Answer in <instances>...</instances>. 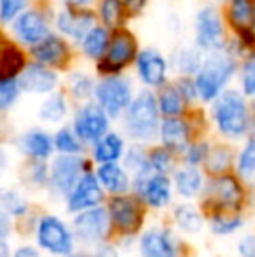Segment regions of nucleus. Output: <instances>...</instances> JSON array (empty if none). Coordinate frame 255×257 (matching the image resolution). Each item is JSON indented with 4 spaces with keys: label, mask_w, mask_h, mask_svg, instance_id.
<instances>
[{
    "label": "nucleus",
    "mask_w": 255,
    "mask_h": 257,
    "mask_svg": "<svg viewBox=\"0 0 255 257\" xmlns=\"http://www.w3.org/2000/svg\"><path fill=\"white\" fill-rule=\"evenodd\" d=\"M138 74L149 86H161L166 79V61L157 51L145 49L138 56Z\"/></svg>",
    "instance_id": "obj_17"
},
{
    "label": "nucleus",
    "mask_w": 255,
    "mask_h": 257,
    "mask_svg": "<svg viewBox=\"0 0 255 257\" xmlns=\"http://www.w3.org/2000/svg\"><path fill=\"white\" fill-rule=\"evenodd\" d=\"M84 161L77 156H60L55 159L51 168V186L56 193L70 194L75 184L81 179Z\"/></svg>",
    "instance_id": "obj_9"
},
{
    "label": "nucleus",
    "mask_w": 255,
    "mask_h": 257,
    "mask_svg": "<svg viewBox=\"0 0 255 257\" xmlns=\"http://www.w3.org/2000/svg\"><path fill=\"white\" fill-rule=\"evenodd\" d=\"M96 257H117V250L110 245H100L96 248Z\"/></svg>",
    "instance_id": "obj_47"
},
{
    "label": "nucleus",
    "mask_w": 255,
    "mask_h": 257,
    "mask_svg": "<svg viewBox=\"0 0 255 257\" xmlns=\"http://www.w3.org/2000/svg\"><path fill=\"white\" fill-rule=\"evenodd\" d=\"M7 166V158H6V153H4L2 149H0V172H2L4 168Z\"/></svg>",
    "instance_id": "obj_51"
},
{
    "label": "nucleus",
    "mask_w": 255,
    "mask_h": 257,
    "mask_svg": "<svg viewBox=\"0 0 255 257\" xmlns=\"http://www.w3.org/2000/svg\"><path fill=\"white\" fill-rule=\"evenodd\" d=\"M175 220L180 226V229L187 231V233H197L203 227V219H201L199 212L194 208L192 205H180L175 210Z\"/></svg>",
    "instance_id": "obj_30"
},
{
    "label": "nucleus",
    "mask_w": 255,
    "mask_h": 257,
    "mask_svg": "<svg viewBox=\"0 0 255 257\" xmlns=\"http://www.w3.org/2000/svg\"><path fill=\"white\" fill-rule=\"evenodd\" d=\"M175 184L182 196H196L201 189V175L196 168H184L175 175Z\"/></svg>",
    "instance_id": "obj_28"
},
{
    "label": "nucleus",
    "mask_w": 255,
    "mask_h": 257,
    "mask_svg": "<svg viewBox=\"0 0 255 257\" xmlns=\"http://www.w3.org/2000/svg\"><path fill=\"white\" fill-rule=\"evenodd\" d=\"M241 219L239 217H225L224 213H217L211 219V229L218 234H231L241 226Z\"/></svg>",
    "instance_id": "obj_35"
},
{
    "label": "nucleus",
    "mask_w": 255,
    "mask_h": 257,
    "mask_svg": "<svg viewBox=\"0 0 255 257\" xmlns=\"http://www.w3.org/2000/svg\"><path fill=\"white\" fill-rule=\"evenodd\" d=\"M208 194V200L220 208H236L241 201V189L232 177H222L211 182Z\"/></svg>",
    "instance_id": "obj_20"
},
{
    "label": "nucleus",
    "mask_w": 255,
    "mask_h": 257,
    "mask_svg": "<svg viewBox=\"0 0 255 257\" xmlns=\"http://www.w3.org/2000/svg\"><path fill=\"white\" fill-rule=\"evenodd\" d=\"M100 14L107 27L116 28L124 20V7L121 0H102L100 4Z\"/></svg>",
    "instance_id": "obj_32"
},
{
    "label": "nucleus",
    "mask_w": 255,
    "mask_h": 257,
    "mask_svg": "<svg viewBox=\"0 0 255 257\" xmlns=\"http://www.w3.org/2000/svg\"><path fill=\"white\" fill-rule=\"evenodd\" d=\"M55 146H56V149L62 151L65 154H77L79 151H81V144H79L77 137H75L68 128H63L56 133Z\"/></svg>",
    "instance_id": "obj_34"
},
{
    "label": "nucleus",
    "mask_w": 255,
    "mask_h": 257,
    "mask_svg": "<svg viewBox=\"0 0 255 257\" xmlns=\"http://www.w3.org/2000/svg\"><path fill=\"white\" fill-rule=\"evenodd\" d=\"M67 115V102L62 93L53 95L42 103L41 107V117L49 122H58Z\"/></svg>",
    "instance_id": "obj_31"
},
{
    "label": "nucleus",
    "mask_w": 255,
    "mask_h": 257,
    "mask_svg": "<svg viewBox=\"0 0 255 257\" xmlns=\"http://www.w3.org/2000/svg\"><path fill=\"white\" fill-rule=\"evenodd\" d=\"M109 32L102 27H93L91 30L88 32L84 39H82V48H84V53L91 58H100L103 53L109 48Z\"/></svg>",
    "instance_id": "obj_27"
},
{
    "label": "nucleus",
    "mask_w": 255,
    "mask_h": 257,
    "mask_svg": "<svg viewBox=\"0 0 255 257\" xmlns=\"http://www.w3.org/2000/svg\"><path fill=\"white\" fill-rule=\"evenodd\" d=\"M229 18L234 28L241 35V41L245 44H252L253 42V7L252 0H232L231 9H229Z\"/></svg>",
    "instance_id": "obj_21"
},
{
    "label": "nucleus",
    "mask_w": 255,
    "mask_h": 257,
    "mask_svg": "<svg viewBox=\"0 0 255 257\" xmlns=\"http://www.w3.org/2000/svg\"><path fill=\"white\" fill-rule=\"evenodd\" d=\"M196 42L201 49L206 51H217L224 46V28L220 16L211 7H204L197 13Z\"/></svg>",
    "instance_id": "obj_8"
},
{
    "label": "nucleus",
    "mask_w": 255,
    "mask_h": 257,
    "mask_svg": "<svg viewBox=\"0 0 255 257\" xmlns=\"http://www.w3.org/2000/svg\"><path fill=\"white\" fill-rule=\"evenodd\" d=\"M68 257H88V255H84V254H74V255H68Z\"/></svg>",
    "instance_id": "obj_53"
},
{
    "label": "nucleus",
    "mask_w": 255,
    "mask_h": 257,
    "mask_svg": "<svg viewBox=\"0 0 255 257\" xmlns=\"http://www.w3.org/2000/svg\"><path fill=\"white\" fill-rule=\"evenodd\" d=\"M213 117L218 130L231 139L245 135L250 124L248 107L241 95L236 91H225L215 98Z\"/></svg>",
    "instance_id": "obj_2"
},
{
    "label": "nucleus",
    "mask_w": 255,
    "mask_h": 257,
    "mask_svg": "<svg viewBox=\"0 0 255 257\" xmlns=\"http://www.w3.org/2000/svg\"><path fill=\"white\" fill-rule=\"evenodd\" d=\"M98 180L110 193H124L129 187L126 172L121 166H117L116 163H107V165L100 166Z\"/></svg>",
    "instance_id": "obj_24"
},
{
    "label": "nucleus",
    "mask_w": 255,
    "mask_h": 257,
    "mask_svg": "<svg viewBox=\"0 0 255 257\" xmlns=\"http://www.w3.org/2000/svg\"><path fill=\"white\" fill-rule=\"evenodd\" d=\"M32 54L42 67L58 68H63L67 65L68 58H70L67 44L60 37H55V35H48L44 41L35 44L34 49H32Z\"/></svg>",
    "instance_id": "obj_14"
},
{
    "label": "nucleus",
    "mask_w": 255,
    "mask_h": 257,
    "mask_svg": "<svg viewBox=\"0 0 255 257\" xmlns=\"http://www.w3.org/2000/svg\"><path fill=\"white\" fill-rule=\"evenodd\" d=\"M170 153H168L166 149H156L152 154H150L149 158V166L150 170H154L156 173H163L168 172V168H170Z\"/></svg>",
    "instance_id": "obj_41"
},
{
    "label": "nucleus",
    "mask_w": 255,
    "mask_h": 257,
    "mask_svg": "<svg viewBox=\"0 0 255 257\" xmlns=\"http://www.w3.org/2000/svg\"><path fill=\"white\" fill-rule=\"evenodd\" d=\"M75 135L84 142H98L105 137L109 130V119L107 114L95 103L82 107L75 115Z\"/></svg>",
    "instance_id": "obj_7"
},
{
    "label": "nucleus",
    "mask_w": 255,
    "mask_h": 257,
    "mask_svg": "<svg viewBox=\"0 0 255 257\" xmlns=\"http://www.w3.org/2000/svg\"><path fill=\"white\" fill-rule=\"evenodd\" d=\"M74 229L81 240L100 241L109 231V215L103 208H89L79 213L74 220Z\"/></svg>",
    "instance_id": "obj_11"
},
{
    "label": "nucleus",
    "mask_w": 255,
    "mask_h": 257,
    "mask_svg": "<svg viewBox=\"0 0 255 257\" xmlns=\"http://www.w3.org/2000/svg\"><path fill=\"white\" fill-rule=\"evenodd\" d=\"M121 154H123V140L116 133H109V135H105L102 140L96 142L95 158L103 165L116 163L121 158Z\"/></svg>",
    "instance_id": "obj_26"
},
{
    "label": "nucleus",
    "mask_w": 255,
    "mask_h": 257,
    "mask_svg": "<svg viewBox=\"0 0 255 257\" xmlns=\"http://www.w3.org/2000/svg\"><path fill=\"white\" fill-rule=\"evenodd\" d=\"M14 32L16 35L27 44H39L48 37V21L39 11H27L18 16L16 23H14Z\"/></svg>",
    "instance_id": "obj_13"
},
{
    "label": "nucleus",
    "mask_w": 255,
    "mask_h": 257,
    "mask_svg": "<svg viewBox=\"0 0 255 257\" xmlns=\"http://www.w3.org/2000/svg\"><path fill=\"white\" fill-rule=\"evenodd\" d=\"M39 243L55 255H70L72 234L60 219L46 215L39 224Z\"/></svg>",
    "instance_id": "obj_6"
},
{
    "label": "nucleus",
    "mask_w": 255,
    "mask_h": 257,
    "mask_svg": "<svg viewBox=\"0 0 255 257\" xmlns=\"http://www.w3.org/2000/svg\"><path fill=\"white\" fill-rule=\"evenodd\" d=\"M25 68V56L21 49L0 32V81H14Z\"/></svg>",
    "instance_id": "obj_18"
},
{
    "label": "nucleus",
    "mask_w": 255,
    "mask_h": 257,
    "mask_svg": "<svg viewBox=\"0 0 255 257\" xmlns=\"http://www.w3.org/2000/svg\"><path fill=\"white\" fill-rule=\"evenodd\" d=\"M18 93L20 88L16 81H0V110H6L16 102Z\"/></svg>",
    "instance_id": "obj_38"
},
{
    "label": "nucleus",
    "mask_w": 255,
    "mask_h": 257,
    "mask_svg": "<svg viewBox=\"0 0 255 257\" xmlns=\"http://www.w3.org/2000/svg\"><path fill=\"white\" fill-rule=\"evenodd\" d=\"M138 186L140 191H142V196L152 206H157V208L168 205V201L171 198L170 179L166 175H163V173H156V175L147 177Z\"/></svg>",
    "instance_id": "obj_22"
},
{
    "label": "nucleus",
    "mask_w": 255,
    "mask_h": 257,
    "mask_svg": "<svg viewBox=\"0 0 255 257\" xmlns=\"http://www.w3.org/2000/svg\"><path fill=\"white\" fill-rule=\"evenodd\" d=\"M161 139L166 151H185L189 146V126L182 119L168 117L161 126Z\"/></svg>",
    "instance_id": "obj_23"
},
{
    "label": "nucleus",
    "mask_w": 255,
    "mask_h": 257,
    "mask_svg": "<svg viewBox=\"0 0 255 257\" xmlns=\"http://www.w3.org/2000/svg\"><path fill=\"white\" fill-rule=\"evenodd\" d=\"M177 65H178V70L185 72V74L197 72V70H199V67H201V56L196 51L187 49V51L178 54Z\"/></svg>",
    "instance_id": "obj_40"
},
{
    "label": "nucleus",
    "mask_w": 255,
    "mask_h": 257,
    "mask_svg": "<svg viewBox=\"0 0 255 257\" xmlns=\"http://www.w3.org/2000/svg\"><path fill=\"white\" fill-rule=\"evenodd\" d=\"M28 0H0V20L11 21L20 16Z\"/></svg>",
    "instance_id": "obj_39"
},
{
    "label": "nucleus",
    "mask_w": 255,
    "mask_h": 257,
    "mask_svg": "<svg viewBox=\"0 0 255 257\" xmlns=\"http://www.w3.org/2000/svg\"><path fill=\"white\" fill-rule=\"evenodd\" d=\"M21 147L28 156L35 159H46L53 151V142L49 139L48 133L39 132V130H34V132L27 133L21 140Z\"/></svg>",
    "instance_id": "obj_25"
},
{
    "label": "nucleus",
    "mask_w": 255,
    "mask_h": 257,
    "mask_svg": "<svg viewBox=\"0 0 255 257\" xmlns=\"http://www.w3.org/2000/svg\"><path fill=\"white\" fill-rule=\"evenodd\" d=\"M56 25L65 35L82 41L88 35V32L93 28V25H95V16L89 11L67 9L58 14Z\"/></svg>",
    "instance_id": "obj_15"
},
{
    "label": "nucleus",
    "mask_w": 255,
    "mask_h": 257,
    "mask_svg": "<svg viewBox=\"0 0 255 257\" xmlns=\"http://www.w3.org/2000/svg\"><path fill=\"white\" fill-rule=\"evenodd\" d=\"M103 200V191L95 175L86 173L79 179L75 187L68 194V210L81 212V210L95 208Z\"/></svg>",
    "instance_id": "obj_10"
},
{
    "label": "nucleus",
    "mask_w": 255,
    "mask_h": 257,
    "mask_svg": "<svg viewBox=\"0 0 255 257\" xmlns=\"http://www.w3.org/2000/svg\"><path fill=\"white\" fill-rule=\"evenodd\" d=\"M136 42L129 32H116L112 41L109 42V48L105 51V58L100 61V72L105 74H116L123 70L129 61L135 58Z\"/></svg>",
    "instance_id": "obj_5"
},
{
    "label": "nucleus",
    "mask_w": 255,
    "mask_h": 257,
    "mask_svg": "<svg viewBox=\"0 0 255 257\" xmlns=\"http://www.w3.org/2000/svg\"><path fill=\"white\" fill-rule=\"evenodd\" d=\"M239 173H241V177H252L253 173V168H255V146H253V140H250L248 144H246V147L243 149L241 156H239Z\"/></svg>",
    "instance_id": "obj_37"
},
{
    "label": "nucleus",
    "mask_w": 255,
    "mask_h": 257,
    "mask_svg": "<svg viewBox=\"0 0 255 257\" xmlns=\"http://www.w3.org/2000/svg\"><path fill=\"white\" fill-rule=\"evenodd\" d=\"M16 84L18 88H21L23 91L28 93H49L58 84V77L48 67L34 63L21 70L20 81Z\"/></svg>",
    "instance_id": "obj_12"
},
{
    "label": "nucleus",
    "mask_w": 255,
    "mask_h": 257,
    "mask_svg": "<svg viewBox=\"0 0 255 257\" xmlns=\"http://www.w3.org/2000/svg\"><path fill=\"white\" fill-rule=\"evenodd\" d=\"M236 63L229 54L215 53L201 63L197 70L194 88L196 95H199L204 102H211L220 95L225 82L234 74Z\"/></svg>",
    "instance_id": "obj_1"
},
{
    "label": "nucleus",
    "mask_w": 255,
    "mask_h": 257,
    "mask_svg": "<svg viewBox=\"0 0 255 257\" xmlns=\"http://www.w3.org/2000/svg\"><path fill=\"white\" fill-rule=\"evenodd\" d=\"M14 257H41L39 255V252L35 250L34 247H20L16 252H14Z\"/></svg>",
    "instance_id": "obj_49"
},
{
    "label": "nucleus",
    "mask_w": 255,
    "mask_h": 257,
    "mask_svg": "<svg viewBox=\"0 0 255 257\" xmlns=\"http://www.w3.org/2000/svg\"><path fill=\"white\" fill-rule=\"evenodd\" d=\"M98 107L105 114L117 117L131 103V84L123 77H107L95 88Z\"/></svg>",
    "instance_id": "obj_4"
},
{
    "label": "nucleus",
    "mask_w": 255,
    "mask_h": 257,
    "mask_svg": "<svg viewBox=\"0 0 255 257\" xmlns=\"http://www.w3.org/2000/svg\"><path fill=\"white\" fill-rule=\"evenodd\" d=\"M70 88L74 93L75 98H88L93 91H95V86L93 81L84 74H74L70 77Z\"/></svg>",
    "instance_id": "obj_36"
},
{
    "label": "nucleus",
    "mask_w": 255,
    "mask_h": 257,
    "mask_svg": "<svg viewBox=\"0 0 255 257\" xmlns=\"http://www.w3.org/2000/svg\"><path fill=\"white\" fill-rule=\"evenodd\" d=\"M121 4H123V7H126L129 13L136 14L145 7L147 0H121Z\"/></svg>",
    "instance_id": "obj_46"
},
{
    "label": "nucleus",
    "mask_w": 255,
    "mask_h": 257,
    "mask_svg": "<svg viewBox=\"0 0 255 257\" xmlns=\"http://www.w3.org/2000/svg\"><path fill=\"white\" fill-rule=\"evenodd\" d=\"M110 215L119 229L123 231H136L142 224V213L138 205L131 198H116L110 203Z\"/></svg>",
    "instance_id": "obj_16"
},
{
    "label": "nucleus",
    "mask_w": 255,
    "mask_h": 257,
    "mask_svg": "<svg viewBox=\"0 0 255 257\" xmlns=\"http://www.w3.org/2000/svg\"><path fill=\"white\" fill-rule=\"evenodd\" d=\"M68 4H72V6H84V4L91 2V0H67Z\"/></svg>",
    "instance_id": "obj_52"
},
{
    "label": "nucleus",
    "mask_w": 255,
    "mask_h": 257,
    "mask_svg": "<svg viewBox=\"0 0 255 257\" xmlns=\"http://www.w3.org/2000/svg\"><path fill=\"white\" fill-rule=\"evenodd\" d=\"M126 128L133 139L149 140L157 132V102L150 91H142L128 108Z\"/></svg>",
    "instance_id": "obj_3"
},
{
    "label": "nucleus",
    "mask_w": 255,
    "mask_h": 257,
    "mask_svg": "<svg viewBox=\"0 0 255 257\" xmlns=\"http://www.w3.org/2000/svg\"><path fill=\"white\" fill-rule=\"evenodd\" d=\"M206 154H208V147L204 146V144H201V146H192V147H189V151H187V161L191 163V165H197V163L206 158Z\"/></svg>",
    "instance_id": "obj_44"
},
{
    "label": "nucleus",
    "mask_w": 255,
    "mask_h": 257,
    "mask_svg": "<svg viewBox=\"0 0 255 257\" xmlns=\"http://www.w3.org/2000/svg\"><path fill=\"white\" fill-rule=\"evenodd\" d=\"M238 250L241 257H255V241L252 236H245L238 245Z\"/></svg>",
    "instance_id": "obj_45"
},
{
    "label": "nucleus",
    "mask_w": 255,
    "mask_h": 257,
    "mask_svg": "<svg viewBox=\"0 0 255 257\" xmlns=\"http://www.w3.org/2000/svg\"><path fill=\"white\" fill-rule=\"evenodd\" d=\"M0 257H9V247L2 240H0Z\"/></svg>",
    "instance_id": "obj_50"
},
{
    "label": "nucleus",
    "mask_w": 255,
    "mask_h": 257,
    "mask_svg": "<svg viewBox=\"0 0 255 257\" xmlns=\"http://www.w3.org/2000/svg\"><path fill=\"white\" fill-rule=\"evenodd\" d=\"M229 163H231V154L225 149L213 151V153L210 154V158H208V166H210V170H213V172H224L229 166Z\"/></svg>",
    "instance_id": "obj_42"
},
{
    "label": "nucleus",
    "mask_w": 255,
    "mask_h": 257,
    "mask_svg": "<svg viewBox=\"0 0 255 257\" xmlns=\"http://www.w3.org/2000/svg\"><path fill=\"white\" fill-rule=\"evenodd\" d=\"M140 250L143 257H175L177 247L171 236L163 229H150L143 233L140 240Z\"/></svg>",
    "instance_id": "obj_19"
},
{
    "label": "nucleus",
    "mask_w": 255,
    "mask_h": 257,
    "mask_svg": "<svg viewBox=\"0 0 255 257\" xmlns=\"http://www.w3.org/2000/svg\"><path fill=\"white\" fill-rule=\"evenodd\" d=\"M184 105H185V100L184 96L180 95L177 88H164L163 93L159 96V108L164 115L168 117H177L178 114L184 112Z\"/></svg>",
    "instance_id": "obj_29"
},
{
    "label": "nucleus",
    "mask_w": 255,
    "mask_h": 257,
    "mask_svg": "<svg viewBox=\"0 0 255 257\" xmlns=\"http://www.w3.org/2000/svg\"><path fill=\"white\" fill-rule=\"evenodd\" d=\"M9 226H11L9 217H7V213L0 208V238L6 236V234L9 233Z\"/></svg>",
    "instance_id": "obj_48"
},
{
    "label": "nucleus",
    "mask_w": 255,
    "mask_h": 257,
    "mask_svg": "<svg viewBox=\"0 0 255 257\" xmlns=\"http://www.w3.org/2000/svg\"><path fill=\"white\" fill-rule=\"evenodd\" d=\"M0 208L4 212H9V213H14V215H23L27 212V201L13 189H4L0 187Z\"/></svg>",
    "instance_id": "obj_33"
},
{
    "label": "nucleus",
    "mask_w": 255,
    "mask_h": 257,
    "mask_svg": "<svg viewBox=\"0 0 255 257\" xmlns=\"http://www.w3.org/2000/svg\"><path fill=\"white\" fill-rule=\"evenodd\" d=\"M243 89H245L246 95H252L255 89V72H253V60L245 61L243 65Z\"/></svg>",
    "instance_id": "obj_43"
}]
</instances>
